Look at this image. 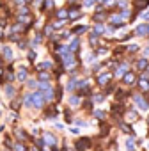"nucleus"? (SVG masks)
Here are the masks:
<instances>
[{"label": "nucleus", "instance_id": "f257e3e1", "mask_svg": "<svg viewBox=\"0 0 149 151\" xmlns=\"http://www.w3.org/2000/svg\"><path fill=\"white\" fill-rule=\"evenodd\" d=\"M131 98H133V103H135L140 110H144V112L149 110V100H147L145 94H142V93H133Z\"/></svg>", "mask_w": 149, "mask_h": 151}, {"label": "nucleus", "instance_id": "f03ea898", "mask_svg": "<svg viewBox=\"0 0 149 151\" xmlns=\"http://www.w3.org/2000/svg\"><path fill=\"white\" fill-rule=\"evenodd\" d=\"M108 23L115 29H122L128 23V20H124V16L121 13H112V14H108Z\"/></svg>", "mask_w": 149, "mask_h": 151}, {"label": "nucleus", "instance_id": "7ed1b4c3", "mask_svg": "<svg viewBox=\"0 0 149 151\" xmlns=\"http://www.w3.org/2000/svg\"><path fill=\"white\" fill-rule=\"evenodd\" d=\"M128 71H131V64H130L128 60H121V62H119V66L114 69V77L122 80V77H124Z\"/></svg>", "mask_w": 149, "mask_h": 151}, {"label": "nucleus", "instance_id": "20e7f679", "mask_svg": "<svg viewBox=\"0 0 149 151\" xmlns=\"http://www.w3.org/2000/svg\"><path fill=\"white\" fill-rule=\"evenodd\" d=\"M137 80H138V73L135 69H131V71H128L124 77H122V86H126V87L137 86Z\"/></svg>", "mask_w": 149, "mask_h": 151}, {"label": "nucleus", "instance_id": "39448f33", "mask_svg": "<svg viewBox=\"0 0 149 151\" xmlns=\"http://www.w3.org/2000/svg\"><path fill=\"white\" fill-rule=\"evenodd\" d=\"M112 77H114V73H110V71H103V73H100L98 77H96V84H98L100 87H107V86L112 82Z\"/></svg>", "mask_w": 149, "mask_h": 151}, {"label": "nucleus", "instance_id": "423d86ee", "mask_svg": "<svg viewBox=\"0 0 149 151\" xmlns=\"http://www.w3.org/2000/svg\"><path fill=\"white\" fill-rule=\"evenodd\" d=\"M133 68H135V71H137L138 75L144 73V71L149 68V59H147V57H137L135 62H133Z\"/></svg>", "mask_w": 149, "mask_h": 151}, {"label": "nucleus", "instance_id": "0eeeda50", "mask_svg": "<svg viewBox=\"0 0 149 151\" xmlns=\"http://www.w3.org/2000/svg\"><path fill=\"white\" fill-rule=\"evenodd\" d=\"M133 36L137 37H149V23H138L135 29H133Z\"/></svg>", "mask_w": 149, "mask_h": 151}, {"label": "nucleus", "instance_id": "6e6552de", "mask_svg": "<svg viewBox=\"0 0 149 151\" xmlns=\"http://www.w3.org/2000/svg\"><path fill=\"white\" fill-rule=\"evenodd\" d=\"M149 7V0H133V13L140 14Z\"/></svg>", "mask_w": 149, "mask_h": 151}, {"label": "nucleus", "instance_id": "1a4fd4ad", "mask_svg": "<svg viewBox=\"0 0 149 151\" xmlns=\"http://www.w3.org/2000/svg\"><path fill=\"white\" fill-rule=\"evenodd\" d=\"M44 103H46V100H44V94H43L41 91H36V93H32V105H34V107L41 109Z\"/></svg>", "mask_w": 149, "mask_h": 151}, {"label": "nucleus", "instance_id": "9d476101", "mask_svg": "<svg viewBox=\"0 0 149 151\" xmlns=\"http://www.w3.org/2000/svg\"><path fill=\"white\" fill-rule=\"evenodd\" d=\"M137 89H138V93L147 94V93H149V80H145V78H140V77H138V80H137Z\"/></svg>", "mask_w": 149, "mask_h": 151}, {"label": "nucleus", "instance_id": "9b49d317", "mask_svg": "<svg viewBox=\"0 0 149 151\" xmlns=\"http://www.w3.org/2000/svg\"><path fill=\"white\" fill-rule=\"evenodd\" d=\"M92 20H94V23H103L105 20H108V14H107V11H96L92 14Z\"/></svg>", "mask_w": 149, "mask_h": 151}, {"label": "nucleus", "instance_id": "f8f14e48", "mask_svg": "<svg viewBox=\"0 0 149 151\" xmlns=\"http://www.w3.org/2000/svg\"><path fill=\"white\" fill-rule=\"evenodd\" d=\"M91 32H92L94 36H98V37H100V36H103V34L107 32V27H105L103 23H94V27H92V30H91Z\"/></svg>", "mask_w": 149, "mask_h": 151}, {"label": "nucleus", "instance_id": "ddd939ff", "mask_svg": "<svg viewBox=\"0 0 149 151\" xmlns=\"http://www.w3.org/2000/svg\"><path fill=\"white\" fill-rule=\"evenodd\" d=\"M27 77H29L27 68H20V69H18V73H16V78H18L20 82H25V80H27Z\"/></svg>", "mask_w": 149, "mask_h": 151}, {"label": "nucleus", "instance_id": "4468645a", "mask_svg": "<svg viewBox=\"0 0 149 151\" xmlns=\"http://www.w3.org/2000/svg\"><path fill=\"white\" fill-rule=\"evenodd\" d=\"M50 78H52V75L48 71H39L37 73V82H50Z\"/></svg>", "mask_w": 149, "mask_h": 151}, {"label": "nucleus", "instance_id": "2eb2a0df", "mask_svg": "<svg viewBox=\"0 0 149 151\" xmlns=\"http://www.w3.org/2000/svg\"><path fill=\"white\" fill-rule=\"evenodd\" d=\"M67 46H69L71 53H74V52H78V48H80V39H78V37H74V39H73V41H71V43H69Z\"/></svg>", "mask_w": 149, "mask_h": 151}, {"label": "nucleus", "instance_id": "dca6fc26", "mask_svg": "<svg viewBox=\"0 0 149 151\" xmlns=\"http://www.w3.org/2000/svg\"><path fill=\"white\" fill-rule=\"evenodd\" d=\"M2 55L6 60H13V50L11 46H2Z\"/></svg>", "mask_w": 149, "mask_h": 151}, {"label": "nucleus", "instance_id": "f3484780", "mask_svg": "<svg viewBox=\"0 0 149 151\" xmlns=\"http://www.w3.org/2000/svg\"><path fill=\"white\" fill-rule=\"evenodd\" d=\"M87 30H89V27H87V25H77V27L73 29V34H77V36H82V34H85Z\"/></svg>", "mask_w": 149, "mask_h": 151}, {"label": "nucleus", "instance_id": "a211bd4d", "mask_svg": "<svg viewBox=\"0 0 149 151\" xmlns=\"http://www.w3.org/2000/svg\"><path fill=\"white\" fill-rule=\"evenodd\" d=\"M4 93H6V96H7V98H13V96L16 94V89H14L11 84H7V86L4 87Z\"/></svg>", "mask_w": 149, "mask_h": 151}, {"label": "nucleus", "instance_id": "6ab92c4d", "mask_svg": "<svg viewBox=\"0 0 149 151\" xmlns=\"http://www.w3.org/2000/svg\"><path fill=\"white\" fill-rule=\"evenodd\" d=\"M43 94H44V100H46V101H52V100L55 98V89H53V87H50V89H46Z\"/></svg>", "mask_w": 149, "mask_h": 151}, {"label": "nucleus", "instance_id": "aec40b11", "mask_svg": "<svg viewBox=\"0 0 149 151\" xmlns=\"http://www.w3.org/2000/svg\"><path fill=\"white\" fill-rule=\"evenodd\" d=\"M91 146V142H89V139H80L78 142H77V149H85V147H89Z\"/></svg>", "mask_w": 149, "mask_h": 151}, {"label": "nucleus", "instance_id": "412c9836", "mask_svg": "<svg viewBox=\"0 0 149 151\" xmlns=\"http://www.w3.org/2000/svg\"><path fill=\"white\" fill-rule=\"evenodd\" d=\"M89 43H91V46L92 48H98V45H100V37L98 36H94L92 32L89 34Z\"/></svg>", "mask_w": 149, "mask_h": 151}, {"label": "nucleus", "instance_id": "4be33fe9", "mask_svg": "<svg viewBox=\"0 0 149 151\" xmlns=\"http://www.w3.org/2000/svg\"><path fill=\"white\" fill-rule=\"evenodd\" d=\"M126 52H128V53H138V52H140V45H135V43H133V45H128V46H126Z\"/></svg>", "mask_w": 149, "mask_h": 151}, {"label": "nucleus", "instance_id": "5701e85b", "mask_svg": "<svg viewBox=\"0 0 149 151\" xmlns=\"http://www.w3.org/2000/svg\"><path fill=\"white\" fill-rule=\"evenodd\" d=\"M67 14H69L67 9H59L55 16H57V20H67Z\"/></svg>", "mask_w": 149, "mask_h": 151}, {"label": "nucleus", "instance_id": "b1692460", "mask_svg": "<svg viewBox=\"0 0 149 151\" xmlns=\"http://www.w3.org/2000/svg\"><path fill=\"white\" fill-rule=\"evenodd\" d=\"M55 140H57V139H55L52 133H44V142H46V144H50V146H55Z\"/></svg>", "mask_w": 149, "mask_h": 151}, {"label": "nucleus", "instance_id": "393cba45", "mask_svg": "<svg viewBox=\"0 0 149 151\" xmlns=\"http://www.w3.org/2000/svg\"><path fill=\"white\" fill-rule=\"evenodd\" d=\"M124 146H126V151H135V140L133 139H126Z\"/></svg>", "mask_w": 149, "mask_h": 151}, {"label": "nucleus", "instance_id": "a878e982", "mask_svg": "<svg viewBox=\"0 0 149 151\" xmlns=\"http://www.w3.org/2000/svg\"><path fill=\"white\" fill-rule=\"evenodd\" d=\"M80 101H82L80 96H71V98H69V105H71V107H78Z\"/></svg>", "mask_w": 149, "mask_h": 151}, {"label": "nucleus", "instance_id": "bb28decb", "mask_svg": "<svg viewBox=\"0 0 149 151\" xmlns=\"http://www.w3.org/2000/svg\"><path fill=\"white\" fill-rule=\"evenodd\" d=\"M43 36H44L43 32H37V34L34 36V39H32V46H36V45H39V43L43 41Z\"/></svg>", "mask_w": 149, "mask_h": 151}, {"label": "nucleus", "instance_id": "cd10ccee", "mask_svg": "<svg viewBox=\"0 0 149 151\" xmlns=\"http://www.w3.org/2000/svg\"><path fill=\"white\" fill-rule=\"evenodd\" d=\"M23 105L25 107H34L32 105V94H25L23 96Z\"/></svg>", "mask_w": 149, "mask_h": 151}, {"label": "nucleus", "instance_id": "c85d7f7f", "mask_svg": "<svg viewBox=\"0 0 149 151\" xmlns=\"http://www.w3.org/2000/svg\"><path fill=\"white\" fill-rule=\"evenodd\" d=\"M14 78H16V75H14V73H13V71L9 69V71L6 73V78H4V80H6V82H13Z\"/></svg>", "mask_w": 149, "mask_h": 151}, {"label": "nucleus", "instance_id": "c756f323", "mask_svg": "<svg viewBox=\"0 0 149 151\" xmlns=\"http://www.w3.org/2000/svg\"><path fill=\"white\" fill-rule=\"evenodd\" d=\"M13 149H14V151H27V147H25L21 142H16V144L13 146Z\"/></svg>", "mask_w": 149, "mask_h": 151}, {"label": "nucleus", "instance_id": "7c9ffc66", "mask_svg": "<svg viewBox=\"0 0 149 151\" xmlns=\"http://www.w3.org/2000/svg\"><path fill=\"white\" fill-rule=\"evenodd\" d=\"M53 6H55V2H53V0H44V6H43V9H53Z\"/></svg>", "mask_w": 149, "mask_h": 151}, {"label": "nucleus", "instance_id": "2f4dec72", "mask_svg": "<svg viewBox=\"0 0 149 151\" xmlns=\"http://www.w3.org/2000/svg\"><path fill=\"white\" fill-rule=\"evenodd\" d=\"M98 2L96 0H84V7H94Z\"/></svg>", "mask_w": 149, "mask_h": 151}, {"label": "nucleus", "instance_id": "473e14b6", "mask_svg": "<svg viewBox=\"0 0 149 151\" xmlns=\"http://www.w3.org/2000/svg\"><path fill=\"white\" fill-rule=\"evenodd\" d=\"M103 100H105L103 94H94V96H92V101H96V103H101Z\"/></svg>", "mask_w": 149, "mask_h": 151}, {"label": "nucleus", "instance_id": "72a5a7b5", "mask_svg": "<svg viewBox=\"0 0 149 151\" xmlns=\"http://www.w3.org/2000/svg\"><path fill=\"white\" fill-rule=\"evenodd\" d=\"M128 119H131V121L137 119V121H138V114H135L133 110H130V112H128Z\"/></svg>", "mask_w": 149, "mask_h": 151}, {"label": "nucleus", "instance_id": "f704fd0d", "mask_svg": "<svg viewBox=\"0 0 149 151\" xmlns=\"http://www.w3.org/2000/svg\"><path fill=\"white\" fill-rule=\"evenodd\" d=\"M94 116H96L98 119H105V112H103V110H96V112H94Z\"/></svg>", "mask_w": 149, "mask_h": 151}, {"label": "nucleus", "instance_id": "c9c22d12", "mask_svg": "<svg viewBox=\"0 0 149 151\" xmlns=\"http://www.w3.org/2000/svg\"><path fill=\"white\" fill-rule=\"evenodd\" d=\"M121 130H124V132H126V133H133V132H131V130H130V126H128V124H126V123H121Z\"/></svg>", "mask_w": 149, "mask_h": 151}, {"label": "nucleus", "instance_id": "e433bc0d", "mask_svg": "<svg viewBox=\"0 0 149 151\" xmlns=\"http://www.w3.org/2000/svg\"><path fill=\"white\" fill-rule=\"evenodd\" d=\"M27 87L34 89V87H37V82H36V80H29V82H27Z\"/></svg>", "mask_w": 149, "mask_h": 151}, {"label": "nucleus", "instance_id": "4c0bfd02", "mask_svg": "<svg viewBox=\"0 0 149 151\" xmlns=\"http://www.w3.org/2000/svg\"><path fill=\"white\" fill-rule=\"evenodd\" d=\"M18 46H20L21 50H27V46H29V45H27V41H20V43H18Z\"/></svg>", "mask_w": 149, "mask_h": 151}, {"label": "nucleus", "instance_id": "58836bf2", "mask_svg": "<svg viewBox=\"0 0 149 151\" xmlns=\"http://www.w3.org/2000/svg\"><path fill=\"white\" fill-rule=\"evenodd\" d=\"M138 16H140L142 20H149V13H147V11H144V13H140Z\"/></svg>", "mask_w": 149, "mask_h": 151}, {"label": "nucleus", "instance_id": "ea45409f", "mask_svg": "<svg viewBox=\"0 0 149 151\" xmlns=\"http://www.w3.org/2000/svg\"><path fill=\"white\" fill-rule=\"evenodd\" d=\"M16 135L20 137V139H25L27 135H25V132H21V130H16Z\"/></svg>", "mask_w": 149, "mask_h": 151}, {"label": "nucleus", "instance_id": "a19ab883", "mask_svg": "<svg viewBox=\"0 0 149 151\" xmlns=\"http://www.w3.org/2000/svg\"><path fill=\"white\" fill-rule=\"evenodd\" d=\"M29 59H30V60H34V59H36V52H34V50H30V52H29Z\"/></svg>", "mask_w": 149, "mask_h": 151}, {"label": "nucleus", "instance_id": "79ce46f5", "mask_svg": "<svg viewBox=\"0 0 149 151\" xmlns=\"http://www.w3.org/2000/svg\"><path fill=\"white\" fill-rule=\"evenodd\" d=\"M71 133H74V135H78V133H80V130H78V128H71Z\"/></svg>", "mask_w": 149, "mask_h": 151}, {"label": "nucleus", "instance_id": "37998d69", "mask_svg": "<svg viewBox=\"0 0 149 151\" xmlns=\"http://www.w3.org/2000/svg\"><path fill=\"white\" fill-rule=\"evenodd\" d=\"M0 68H2V59H0Z\"/></svg>", "mask_w": 149, "mask_h": 151}, {"label": "nucleus", "instance_id": "c03bdc74", "mask_svg": "<svg viewBox=\"0 0 149 151\" xmlns=\"http://www.w3.org/2000/svg\"><path fill=\"white\" fill-rule=\"evenodd\" d=\"M82 2H84V0H82Z\"/></svg>", "mask_w": 149, "mask_h": 151}]
</instances>
